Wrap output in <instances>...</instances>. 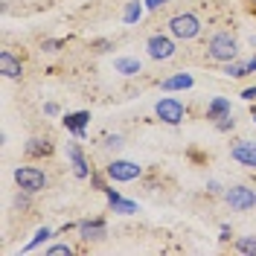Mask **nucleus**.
Returning a JSON list of instances; mask_svg holds the SVG:
<instances>
[{"label": "nucleus", "instance_id": "obj_1", "mask_svg": "<svg viewBox=\"0 0 256 256\" xmlns=\"http://www.w3.org/2000/svg\"><path fill=\"white\" fill-rule=\"evenodd\" d=\"M207 56L212 62H236V56H239V44H236V38L230 35V32H216L212 38H210L207 44Z\"/></svg>", "mask_w": 256, "mask_h": 256}, {"label": "nucleus", "instance_id": "obj_2", "mask_svg": "<svg viewBox=\"0 0 256 256\" xmlns=\"http://www.w3.org/2000/svg\"><path fill=\"white\" fill-rule=\"evenodd\" d=\"M169 32L172 38H180V41H192L195 35H201V18L192 15V12H180V15L169 18Z\"/></svg>", "mask_w": 256, "mask_h": 256}, {"label": "nucleus", "instance_id": "obj_3", "mask_svg": "<svg viewBox=\"0 0 256 256\" xmlns=\"http://www.w3.org/2000/svg\"><path fill=\"white\" fill-rule=\"evenodd\" d=\"M15 184H18V190H26V192H41V190H47V184H50V178L44 175V169H38V166H18L15 169Z\"/></svg>", "mask_w": 256, "mask_h": 256}, {"label": "nucleus", "instance_id": "obj_4", "mask_svg": "<svg viewBox=\"0 0 256 256\" xmlns=\"http://www.w3.org/2000/svg\"><path fill=\"white\" fill-rule=\"evenodd\" d=\"M154 114H158L160 122H166V126H180L184 116H186V108H184V102L175 99V96H163L158 105H154Z\"/></svg>", "mask_w": 256, "mask_h": 256}, {"label": "nucleus", "instance_id": "obj_5", "mask_svg": "<svg viewBox=\"0 0 256 256\" xmlns=\"http://www.w3.org/2000/svg\"><path fill=\"white\" fill-rule=\"evenodd\" d=\"M105 175L111 178V180H116V184H128V180L143 175V166H137L134 160H111L105 166Z\"/></svg>", "mask_w": 256, "mask_h": 256}, {"label": "nucleus", "instance_id": "obj_6", "mask_svg": "<svg viewBox=\"0 0 256 256\" xmlns=\"http://www.w3.org/2000/svg\"><path fill=\"white\" fill-rule=\"evenodd\" d=\"M146 50H148V56L154 58V62H166V58H172L175 56V41L172 38H166V35H152L148 41H146Z\"/></svg>", "mask_w": 256, "mask_h": 256}, {"label": "nucleus", "instance_id": "obj_7", "mask_svg": "<svg viewBox=\"0 0 256 256\" xmlns=\"http://www.w3.org/2000/svg\"><path fill=\"white\" fill-rule=\"evenodd\" d=\"M224 198H227V204L233 210H250L256 207V192L248 190V186H230V190L224 192Z\"/></svg>", "mask_w": 256, "mask_h": 256}, {"label": "nucleus", "instance_id": "obj_8", "mask_svg": "<svg viewBox=\"0 0 256 256\" xmlns=\"http://www.w3.org/2000/svg\"><path fill=\"white\" fill-rule=\"evenodd\" d=\"M230 158L236 160V163H242V166H248V169H256V140H239V143H233Z\"/></svg>", "mask_w": 256, "mask_h": 256}, {"label": "nucleus", "instance_id": "obj_9", "mask_svg": "<svg viewBox=\"0 0 256 256\" xmlns=\"http://www.w3.org/2000/svg\"><path fill=\"white\" fill-rule=\"evenodd\" d=\"M79 236L84 242H102L108 236V224L105 218H88V222H79Z\"/></svg>", "mask_w": 256, "mask_h": 256}, {"label": "nucleus", "instance_id": "obj_10", "mask_svg": "<svg viewBox=\"0 0 256 256\" xmlns=\"http://www.w3.org/2000/svg\"><path fill=\"white\" fill-rule=\"evenodd\" d=\"M0 73L6 79H20L24 76V64L12 50H0Z\"/></svg>", "mask_w": 256, "mask_h": 256}, {"label": "nucleus", "instance_id": "obj_11", "mask_svg": "<svg viewBox=\"0 0 256 256\" xmlns=\"http://www.w3.org/2000/svg\"><path fill=\"white\" fill-rule=\"evenodd\" d=\"M105 198H108L111 210L114 212H120V216H134V212H140V207H137L134 201H126V198H122L116 190H111V186L105 190Z\"/></svg>", "mask_w": 256, "mask_h": 256}, {"label": "nucleus", "instance_id": "obj_12", "mask_svg": "<svg viewBox=\"0 0 256 256\" xmlns=\"http://www.w3.org/2000/svg\"><path fill=\"white\" fill-rule=\"evenodd\" d=\"M64 128H67V131H73V134H76V137H84V126H88V122H90V114L88 111H76V114H64Z\"/></svg>", "mask_w": 256, "mask_h": 256}, {"label": "nucleus", "instance_id": "obj_13", "mask_svg": "<svg viewBox=\"0 0 256 256\" xmlns=\"http://www.w3.org/2000/svg\"><path fill=\"white\" fill-rule=\"evenodd\" d=\"M67 158H70V163H73V175H76V178H88V175H90L88 160H84V154H82V148L76 143L67 146Z\"/></svg>", "mask_w": 256, "mask_h": 256}, {"label": "nucleus", "instance_id": "obj_14", "mask_svg": "<svg viewBox=\"0 0 256 256\" xmlns=\"http://www.w3.org/2000/svg\"><path fill=\"white\" fill-rule=\"evenodd\" d=\"M192 84H195V79L190 73H175V76L160 82V90H190Z\"/></svg>", "mask_w": 256, "mask_h": 256}, {"label": "nucleus", "instance_id": "obj_15", "mask_svg": "<svg viewBox=\"0 0 256 256\" xmlns=\"http://www.w3.org/2000/svg\"><path fill=\"white\" fill-rule=\"evenodd\" d=\"M227 114H233V111H230V99H224V96H216L207 105V120H212V122L227 116Z\"/></svg>", "mask_w": 256, "mask_h": 256}, {"label": "nucleus", "instance_id": "obj_16", "mask_svg": "<svg viewBox=\"0 0 256 256\" xmlns=\"http://www.w3.org/2000/svg\"><path fill=\"white\" fill-rule=\"evenodd\" d=\"M114 70L122 73V76H137L140 73V58H131V56H120L114 62Z\"/></svg>", "mask_w": 256, "mask_h": 256}, {"label": "nucleus", "instance_id": "obj_17", "mask_svg": "<svg viewBox=\"0 0 256 256\" xmlns=\"http://www.w3.org/2000/svg\"><path fill=\"white\" fill-rule=\"evenodd\" d=\"M50 152H52L50 140H41V137L26 140V154H30V158H44V154H50Z\"/></svg>", "mask_w": 256, "mask_h": 256}, {"label": "nucleus", "instance_id": "obj_18", "mask_svg": "<svg viewBox=\"0 0 256 256\" xmlns=\"http://www.w3.org/2000/svg\"><path fill=\"white\" fill-rule=\"evenodd\" d=\"M143 6L146 3H140V0L126 3V9H122V20H126V24H137V20L143 18Z\"/></svg>", "mask_w": 256, "mask_h": 256}, {"label": "nucleus", "instance_id": "obj_19", "mask_svg": "<svg viewBox=\"0 0 256 256\" xmlns=\"http://www.w3.org/2000/svg\"><path fill=\"white\" fill-rule=\"evenodd\" d=\"M224 73H227L230 79H244V76L250 73V67H248V62H227Z\"/></svg>", "mask_w": 256, "mask_h": 256}, {"label": "nucleus", "instance_id": "obj_20", "mask_svg": "<svg viewBox=\"0 0 256 256\" xmlns=\"http://www.w3.org/2000/svg\"><path fill=\"white\" fill-rule=\"evenodd\" d=\"M50 236H52V230H50V227H41V230H35V236L30 239V244H26L24 250H35V248H38L41 242H47Z\"/></svg>", "mask_w": 256, "mask_h": 256}, {"label": "nucleus", "instance_id": "obj_21", "mask_svg": "<svg viewBox=\"0 0 256 256\" xmlns=\"http://www.w3.org/2000/svg\"><path fill=\"white\" fill-rule=\"evenodd\" d=\"M236 250L239 254H256V236H242V239H236Z\"/></svg>", "mask_w": 256, "mask_h": 256}, {"label": "nucleus", "instance_id": "obj_22", "mask_svg": "<svg viewBox=\"0 0 256 256\" xmlns=\"http://www.w3.org/2000/svg\"><path fill=\"white\" fill-rule=\"evenodd\" d=\"M30 207H32V192H26V190H18V195H15V210H20V212H26Z\"/></svg>", "mask_w": 256, "mask_h": 256}, {"label": "nucleus", "instance_id": "obj_23", "mask_svg": "<svg viewBox=\"0 0 256 256\" xmlns=\"http://www.w3.org/2000/svg\"><path fill=\"white\" fill-rule=\"evenodd\" d=\"M64 44H67L64 38H47V41L41 44V50H44V52H58V50H62Z\"/></svg>", "mask_w": 256, "mask_h": 256}, {"label": "nucleus", "instance_id": "obj_24", "mask_svg": "<svg viewBox=\"0 0 256 256\" xmlns=\"http://www.w3.org/2000/svg\"><path fill=\"white\" fill-rule=\"evenodd\" d=\"M233 126H236L233 114H227V116H222V120H216V128H218V131H230Z\"/></svg>", "mask_w": 256, "mask_h": 256}, {"label": "nucleus", "instance_id": "obj_25", "mask_svg": "<svg viewBox=\"0 0 256 256\" xmlns=\"http://www.w3.org/2000/svg\"><path fill=\"white\" fill-rule=\"evenodd\" d=\"M47 254L50 256H70V254H73V248H70V244H52Z\"/></svg>", "mask_w": 256, "mask_h": 256}, {"label": "nucleus", "instance_id": "obj_26", "mask_svg": "<svg viewBox=\"0 0 256 256\" xmlns=\"http://www.w3.org/2000/svg\"><path fill=\"white\" fill-rule=\"evenodd\" d=\"M105 148H108V152H114V148H122V137H120V134H111V137H105Z\"/></svg>", "mask_w": 256, "mask_h": 256}, {"label": "nucleus", "instance_id": "obj_27", "mask_svg": "<svg viewBox=\"0 0 256 256\" xmlns=\"http://www.w3.org/2000/svg\"><path fill=\"white\" fill-rule=\"evenodd\" d=\"M90 184H94L96 190H102V192L108 190V186H105V178H102V175H96V172H94V175H90Z\"/></svg>", "mask_w": 256, "mask_h": 256}, {"label": "nucleus", "instance_id": "obj_28", "mask_svg": "<svg viewBox=\"0 0 256 256\" xmlns=\"http://www.w3.org/2000/svg\"><path fill=\"white\" fill-rule=\"evenodd\" d=\"M242 99L254 102V99H256V84H254V88H244V90H242Z\"/></svg>", "mask_w": 256, "mask_h": 256}, {"label": "nucleus", "instance_id": "obj_29", "mask_svg": "<svg viewBox=\"0 0 256 256\" xmlns=\"http://www.w3.org/2000/svg\"><path fill=\"white\" fill-rule=\"evenodd\" d=\"M146 3V9H160V6H166L169 0H143Z\"/></svg>", "mask_w": 256, "mask_h": 256}, {"label": "nucleus", "instance_id": "obj_30", "mask_svg": "<svg viewBox=\"0 0 256 256\" xmlns=\"http://www.w3.org/2000/svg\"><path fill=\"white\" fill-rule=\"evenodd\" d=\"M230 236H233V230L224 224V227H222V236H218V239H222V242H230Z\"/></svg>", "mask_w": 256, "mask_h": 256}, {"label": "nucleus", "instance_id": "obj_31", "mask_svg": "<svg viewBox=\"0 0 256 256\" xmlns=\"http://www.w3.org/2000/svg\"><path fill=\"white\" fill-rule=\"evenodd\" d=\"M44 111H47L50 116H56V114H58V105H56V102H50V105H44Z\"/></svg>", "mask_w": 256, "mask_h": 256}, {"label": "nucleus", "instance_id": "obj_32", "mask_svg": "<svg viewBox=\"0 0 256 256\" xmlns=\"http://www.w3.org/2000/svg\"><path fill=\"white\" fill-rule=\"evenodd\" d=\"M248 67H250V73H256V56L250 58V62H248Z\"/></svg>", "mask_w": 256, "mask_h": 256}, {"label": "nucleus", "instance_id": "obj_33", "mask_svg": "<svg viewBox=\"0 0 256 256\" xmlns=\"http://www.w3.org/2000/svg\"><path fill=\"white\" fill-rule=\"evenodd\" d=\"M250 6H254V9H256V0H250Z\"/></svg>", "mask_w": 256, "mask_h": 256}]
</instances>
